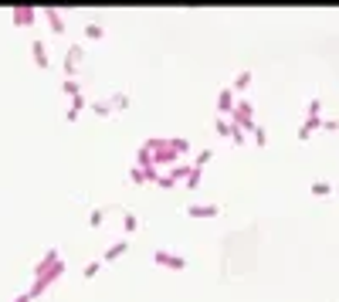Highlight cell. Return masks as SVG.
<instances>
[{"instance_id":"cell-1","label":"cell","mask_w":339,"mask_h":302,"mask_svg":"<svg viewBox=\"0 0 339 302\" xmlns=\"http://www.w3.org/2000/svg\"><path fill=\"white\" fill-rule=\"evenodd\" d=\"M143 146L150 150V156H153V167H160V170H170V167H176V163H180V156H176V150L170 146V139H163V136H153V139H146Z\"/></svg>"},{"instance_id":"cell-2","label":"cell","mask_w":339,"mask_h":302,"mask_svg":"<svg viewBox=\"0 0 339 302\" xmlns=\"http://www.w3.org/2000/svg\"><path fill=\"white\" fill-rule=\"evenodd\" d=\"M65 268H68V265H65V262H58L55 268H51V272L38 275V279L31 282V289H27V296H31V299H41V296H44V292H48V289H51V285H55L58 279L65 275Z\"/></svg>"},{"instance_id":"cell-3","label":"cell","mask_w":339,"mask_h":302,"mask_svg":"<svg viewBox=\"0 0 339 302\" xmlns=\"http://www.w3.org/2000/svg\"><path fill=\"white\" fill-rule=\"evenodd\" d=\"M150 258H153V265H163L170 272H183V268H187V258L176 255V251H167V248H156Z\"/></svg>"},{"instance_id":"cell-4","label":"cell","mask_w":339,"mask_h":302,"mask_svg":"<svg viewBox=\"0 0 339 302\" xmlns=\"http://www.w3.org/2000/svg\"><path fill=\"white\" fill-rule=\"evenodd\" d=\"M10 20H14L17 27H34L41 20V10L38 7H14V10H10Z\"/></svg>"},{"instance_id":"cell-5","label":"cell","mask_w":339,"mask_h":302,"mask_svg":"<svg viewBox=\"0 0 339 302\" xmlns=\"http://www.w3.org/2000/svg\"><path fill=\"white\" fill-rule=\"evenodd\" d=\"M41 17L48 20V27H51L55 34H65V31H68V20H65V14H61L58 7H41Z\"/></svg>"},{"instance_id":"cell-6","label":"cell","mask_w":339,"mask_h":302,"mask_svg":"<svg viewBox=\"0 0 339 302\" xmlns=\"http://www.w3.org/2000/svg\"><path fill=\"white\" fill-rule=\"evenodd\" d=\"M58 262H61V251H58V248H48V251L38 258V265H34V279H38V275H44V272H51Z\"/></svg>"},{"instance_id":"cell-7","label":"cell","mask_w":339,"mask_h":302,"mask_svg":"<svg viewBox=\"0 0 339 302\" xmlns=\"http://www.w3.org/2000/svg\"><path fill=\"white\" fill-rule=\"evenodd\" d=\"M31 58H34V65H38V68H48V65H51V58H48V44H44L41 38L31 41Z\"/></svg>"},{"instance_id":"cell-8","label":"cell","mask_w":339,"mask_h":302,"mask_svg":"<svg viewBox=\"0 0 339 302\" xmlns=\"http://www.w3.org/2000/svg\"><path fill=\"white\" fill-rule=\"evenodd\" d=\"M217 214H221L217 204H190L187 207V217H197V221L200 217H217Z\"/></svg>"},{"instance_id":"cell-9","label":"cell","mask_w":339,"mask_h":302,"mask_svg":"<svg viewBox=\"0 0 339 302\" xmlns=\"http://www.w3.org/2000/svg\"><path fill=\"white\" fill-rule=\"evenodd\" d=\"M217 112L224 115V119H227L231 112H234V92H231L227 85L221 89V92H217Z\"/></svg>"},{"instance_id":"cell-10","label":"cell","mask_w":339,"mask_h":302,"mask_svg":"<svg viewBox=\"0 0 339 302\" xmlns=\"http://www.w3.org/2000/svg\"><path fill=\"white\" fill-rule=\"evenodd\" d=\"M85 109H88V99H85V95L72 99V102H68V109H65V122H75V119L85 112Z\"/></svg>"},{"instance_id":"cell-11","label":"cell","mask_w":339,"mask_h":302,"mask_svg":"<svg viewBox=\"0 0 339 302\" xmlns=\"http://www.w3.org/2000/svg\"><path fill=\"white\" fill-rule=\"evenodd\" d=\"M126 251H129V241H126V238H119V241H112V245L105 248V255H102V258H105V262H115V258H122Z\"/></svg>"},{"instance_id":"cell-12","label":"cell","mask_w":339,"mask_h":302,"mask_svg":"<svg viewBox=\"0 0 339 302\" xmlns=\"http://www.w3.org/2000/svg\"><path fill=\"white\" fill-rule=\"evenodd\" d=\"M190 170H193V163H183V160H180V163H176V167H170V177H173V184H180V180H187L190 177Z\"/></svg>"},{"instance_id":"cell-13","label":"cell","mask_w":339,"mask_h":302,"mask_svg":"<svg viewBox=\"0 0 339 302\" xmlns=\"http://www.w3.org/2000/svg\"><path fill=\"white\" fill-rule=\"evenodd\" d=\"M61 92L68 95V102L82 95V85H78V78H61Z\"/></svg>"},{"instance_id":"cell-14","label":"cell","mask_w":339,"mask_h":302,"mask_svg":"<svg viewBox=\"0 0 339 302\" xmlns=\"http://www.w3.org/2000/svg\"><path fill=\"white\" fill-rule=\"evenodd\" d=\"M88 109H92L95 115H112V112H115L109 99H95V102H88Z\"/></svg>"},{"instance_id":"cell-15","label":"cell","mask_w":339,"mask_h":302,"mask_svg":"<svg viewBox=\"0 0 339 302\" xmlns=\"http://www.w3.org/2000/svg\"><path fill=\"white\" fill-rule=\"evenodd\" d=\"M122 231H126V234H136V231H139V217H136L132 210H122Z\"/></svg>"},{"instance_id":"cell-16","label":"cell","mask_w":339,"mask_h":302,"mask_svg":"<svg viewBox=\"0 0 339 302\" xmlns=\"http://www.w3.org/2000/svg\"><path fill=\"white\" fill-rule=\"evenodd\" d=\"M170 146H173V150H176V156L183 160V156L190 153V139H183V136H170Z\"/></svg>"},{"instance_id":"cell-17","label":"cell","mask_w":339,"mask_h":302,"mask_svg":"<svg viewBox=\"0 0 339 302\" xmlns=\"http://www.w3.org/2000/svg\"><path fill=\"white\" fill-rule=\"evenodd\" d=\"M85 38L102 41V38H105V27H102V24H95V20H85Z\"/></svg>"},{"instance_id":"cell-18","label":"cell","mask_w":339,"mask_h":302,"mask_svg":"<svg viewBox=\"0 0 339 302\" xmlns=\"http://www.w3.org/2000/svg\"><path fill=\"white\" fill-rule=\"evenodd\" d=\"M109 102H112L115 112H122V109H129V92H112V95H109Z\"/></svg>"},{"instance_id":"cell-19","label":"cell","mask_w":339,"mask_h":302,"mask_svg":"<svg viewBox=\"0 0 339 302\" xmlns=\"http://www.w3.org/2000/svg\"><path fill=\"white\" fill-rule=\"evenodd\" d=\"M200 180H204V170H197V167H193L190 177L183 180V187H187V190H197V187H200Z\"/></svg>"},{"instance_id":"cell-20","label":"cell","mask_w":339,"mask_h":302,"mask_svg":"<svg viewBox=\"0 0 339 302\" xmlns=\"http://www.w3.org/2000/svg\"><path fill=\"white\" fill-rule=\"evenodd\" d=\"M214 129H217V136H231V129H234V122H231V119H224V115H217Z\"/></svg>"},{"instance_id":"cell-21","label":"cell","mask_w":339,"mask_h":302,"mask_svg":"<svg viewBox=\"0 0 339 302\" xmlns=\"http://www.w3.org/2000/svg\"><path fill=\"white\" fill-rule=\"evenodd\" d=\"M210 156H214V150H200L197 156H193V167H197V170H204V167L210 163Z\"/></svg>"},{"instance_id":"cell-22","label":"cell","mask_w":339,"mask_h":302,"mask_svg":"<svg viewBox=\"0 0 339 302\" xmlns=\"http://www.w3.org/2000/svg\"><path fill=\"white\" fill-rule=\"evenodd\" d=\"M88 224H92V227H102V224H105V207H95L92 214H88Z\"/></svg>"},{"instance_id":"cell-23","label":"cell","mask_w":339,"mask_h":302,"mask_svg":"<svg viewBox=\"0 0 339 302\" xmlns=\"http://www.w3.org/2000/svg\"><path fill=\"white\" fill-rule=\"evenodd\" d=\"M129 180L136 184V187H143V184H146V173L139 170V167H132V170H129Z\"/></svg>"},{"instance_id":"cell-24","label":"cell","mask_w":339,"mask_h":302,"mask_svg":"<svg viewBox=\"0 0 339 302\" xmlns=\"http://www.w3.org/2000/svg\"><path fill=\"white\" fill-rule=\"evenodd\" d=\"M98 268H102V262H88L85 268H82V275H85V279H95V275H98Z\"/></svg>"},{"instance_id":"cell-25","label":"cell","mask_w":339,"mask_h":302,"mask_svg":"<svg viewBox=\"0 0 339 302\" xmlns=\"http://www.w3.org/2000/svg\"><path fill=\"white\" fill-rule=\"evenodd\" d=\"M156 187H163V190H173V187H176V184H173V177H170V173L163 170V177L156 180Z\"/></svg>"},{"instance_id":"cell-26","label":"cell","mask_w":339,"mask_h":302,"mask_svg":"<svg viewBox=\"0 0 339 302\" xmlns=\"http://www.w3.org/2000/svg\"><path fill=\"white\" fill-rule=\"evenodd\" d=\"M248 132H251V139H254L258 146H264V129H261V126H251Z\"/></svg>"},{"instance_id":"cell-27","label":"cell","mask_w":339,"mask_h":302,"mask_svg":"<svg viewBox=\"0 0 339 302\" xmlns=\"http://www.w3.org/2000/svg\"><path fill=\"white\" fill-rule=\"evenodd\" d=\"M333 190V184H326V180H319V184H312V194H319V197H326Z\"/></svg>"},{"instance_id":"cell-28","label":"cell","mask_w":339,"mask_h":302,"mask_svg":"<svg viewBox=\"0 0 339 302\" xmlns=\"http://www.w3.org/2000/svg\"><path fill=\"white\" fill-rule=\"evenodd\" d=\"M248 82H251V75H248V72H241V75L234 78V89H245Z\"/></svg>"},{"instance_id":"cell-29","label":"cell","mask_w":339,"mask_h":302,"mask_svg":"<svg viewBox=\"0 0 339 302\" xmlns=\"http://www.w3.org/2000/svg\"><path fill=\"white\" fill-rule=\"evenodd\" d=\"M14 302H34V299H31L27 292H20V296H17V299H14Z\"/></svg>"}]
</instances>
